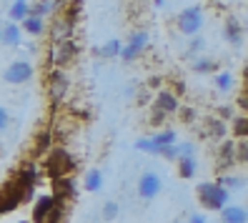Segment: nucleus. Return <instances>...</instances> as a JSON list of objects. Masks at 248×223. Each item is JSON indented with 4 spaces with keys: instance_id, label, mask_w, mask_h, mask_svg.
<instances>
[{
    "instance_id": "nucleus-19",
    "label": "nucleus",
    "mask_w": 248,
    "mask_h": 223,
    "mask_svg": "<svg viewBox=\"0 0 248 223\" xmlns=\"http://www.w3.org/2000/svg\"><path fill=\"white\" fill-rule=\"evenodd\" d=\"M8 16L13 18V23H23L28 16H31V5H28V0H16V3H13L10 5V13H8Z\"/></svg>"
},
{
    "instance_id": "nucleus-2",
    "label": "nucleus",
    "mask_w": 248,
    "mask_h": 223,
    "mask_svg": "<svg viewBox=\"0 0 248 223\" xmlns=\"http://www.w3.org/2000/svg\"><path fill=\"white\" fill-rule=\"evenodd\" d=\"M76 166H78V160L73 158L65 148H53V151L48 153V158H46V173L50 175V178H63V175H70L73 171H76Z\"/></svg>"
},
{
    "instance_id": "nucleus-45",
    "label": "nucleus",
    "mask_w": 248,
    "mask_h": 223,
    "mask_svg": "<svg viewBox=\"0 0 248 223\" xmlns=\"http://www.w3.org/2000/svg\"><path fill=\"white\" fill-rule=\"evenodd\" d=\"M246 213H248V206H246Z\"/></svg>"
},
{
    "instance_id": "nucleus-10",
    "label": "nucleus",
    "mask_w": 248,
    "mask_h": 223,
    "mask_svg": "<svg viewBox=\"0 0 248 223\" xmlns=\"http://www.w3.org/2000/svg\"><path fill=\"white\" fill-rule=\"evenodd\" d=\"M53 196L55 198H63V201H73L78 196V188H76V181L70 175H63V178H53Z\"/></svg>"
},
{
    "instance_id": "nucleus-38",
    "label": "nucleus",
    "mask_w": 248,
    "mask_h": 223,
    "mask_svg": "<svg viewBox=\"0 0 248 223\" xmlns=\"http://www.w3.org/2000/svg\"><path fill=\"white\" fill-rule=\"evenodd\" d=\"M148 85L153 88V91H160V85H163V78H160V76H151V78H148Z\"/></svg>"
},
{
    "instance_id": "nucleus-46",
    "label": "nucleus",
    "mask_w": 248,
    "mask_h": 223,
    "mask_svg": "<svg viewBox=\"0 0 248 223\" xmlns=\"http://www.w3.org/2000/svg\"><path fill=\"white\" fill-rule=\"evenodd\" d=\"M176 223H181V221H176Z\"/></svg>"
},
{
    "instance_id": "nucleus-39",
    "label": "nucleus",
    "mask_w": 248,
    "mask_h": 223,
    "mask_svg": "<svg viewBox=\"0 0 248 223\" xmlns=\"http://www.w3.org/2000/svg\"><path fill=\"white\" fill-rule=\"evenodd\" d=\"M183 93H186L183 80H176V83H173V96H183Z\"/></svg>"
},
{
    "instance_id": "nucleus-25",
    "label": "nucleus",
    "mask_w": 248,
    "mask_h": 223,
    "mask_svg": "<svg viewBox=\"0 0 248 223\" xmlns=\"http://www.w3.org/2000/svg\"><path fill=\"white\" fill-rule=\"evenodd\" d=\"M231 130H233V136H236V138H248V115H236V118H233Z\"/></svg>"
},
{
    "instance_id": "nucleus-37",
    "label": "nucleus",
    "mask_w": 248,
    "mask_h": 223,
    "mask_svg": "<svg viewBox=\"0 0 248 223\" xmlns=\"http://www.w3.org/2000/svg\"><path fill=\"white\" fill-rule=\"evenodd\" d=\"M10 126V113L5 108H0V130H5Z\"/></svg>"
},
{
    "instance_id": "nucleus-13",
    "label": "nucleus",
    "mask_w": 248,
    "mask_h": 223,
    "mask_svg": "<svg viewBox=\"0 0 248 223\" xmlns=\"http://www.w3.org/2000/svg\"><path fill=\"white\" fill-rule=\"evenodd\" d=\"M53 206H55V196H40L38 201H35V206H33V221L35 223H46V218H48V213L53 211Z\"/></svg>"
},
{
    "instance_id": "nucleus-16",
    "label": "nucleus",
    "mask_w": 248,
    "mask_h": 223,
    "mask_svg": "<svg viewBox=\"0 0 248 223\" xmlns=\"http://www.w3.org/2000/svg\"><path fill=\"white\" fill-rule=\"evenodd\" d=\"M221 223H248V213L243 206H226L221 211Z\"/></svg>"
},
{
    "instance_id": "nucleus-34",
    "label": "nucleus",
    "mask_w": 248,
    "mask_h": 223,
    "mask_svg": "<svg viewBox=\"0 0 248 223\" xmlns=\"http://www.w3.org/2000/svg\"><path fill=\"white\" fill-rule=\"evenodd\" d=\"M166 111H160L158 106H153V111H151V126H163V121H166Z\"/></svg>"
},
{
    "instance_id": "nucleus-1",
    "label": "nucleus",
    "mask_w": 248,
    "mask_h": 223,
    "mask_svg": "<svg viewBox=\"0 0 248 223\" xmlns=\"http://www.w3.org/2000/svg\"><path fill=\"white\" fill-rule=\"evenodd\" d=\"M198 201H201V206L206 208V211H223V208L228 206V198H231V191L228 188H223L221 183H201L198 186Z\"/></svg>"
},
{
    "instance_id": "nucleus-41",
    "label": "nucleus",
    "mask_w": 248,
    "mask_h": 223,
    "mask_svg": "<svg viewBox=\"0 0 248 223\" xmlns=\"http://www.w3.org/2000/svg\"><path fill=\"white\" fill-rule=\"evenodd\" d=\"M191 223H208V221L203 218L201 213H191Z\"/></svg>"
},
{
    "instance_id": "nucleus-31",
    "label": "nucleus",
    "mask_w": 248,
    "mask_h": 223,
    "mask_svg": "<svg viewBox=\"0 0 248 223\" xmlns=\"http://www.w3.org/2000/svg\"><path fill=\"white\" fill-rule=\"evenodd\" d=\"M216 85H218V91H231V88H233V76H231V73H218V76H216Z\"/></svg>"
},
{
    "instance_id": "nucleus-27",
    "label": "nucleus",
    "mask_w": 248,
    "mask_h": 223,
    "mask_svg": "<svg viewBox=\"0 0 248 223\" xmlns=\"http://www.w3.org/2000/svg\"><path fill=\"white\" fill-rule=\"evenodd\" d=\"M206 136H211V138H223L226 136V126H223V121L221 118H211L208 121V128H206Z\"/></svg>"
},
{
    "instance_id": "nucleus-4",
    "label": "nucleus",
    "mask_w": 248,
    "mask_h": 223,
    "mask_svg": "<svg viewBox=\"0 0 248 223\" xmlns=\"http://www.w3.org/2000/svg\"><path fill=\"white\" fill-rule=\"evenodd\" d=\"M178 31L188 38H193L201 33V28H203V10L198 5H191V8H186L181 16H178Z\"/></svg>"
},
{
    "instance_id": "nucleus-26",
    "label": "nucleus",
    "mask_w": 248,
    "mask_h": 223,
    "mask_svg": "<svg viewBox=\"0 0 248 223\" xmlns=\"http://www.w3.org/2000/svg\"><path fill=\"white\" fill-rule=\"evenodd\" d=\"M121 50H123V46H121V40H108L103 48H98V55H103V58H115L118 55L121 58Z\"/></svg>"
},
{
    "instance_id": "nucleus-18",
    "label": "nucleus",
    "mask_w": 248,
    "mask_h": 223,
    "mask_svg": "<svg viewBox=\"0 0 248 223\" xmlns=\"http://www.w3.org/2000/svg\"><path fill=\"white\" fill-rule=\"evenodd\" d=\"M23 31H25L28 35L38 38V35L46 33V23H43V18H38V16H28V18L23 20Z\"/></svg>"
},
{
    "instance_id": "nucleus-9",
    "label": "nucleus",
    "mask_w": 248,
    "mask_h": 223,
    "mask_svg": "<svg viewBox=\"0 0 248 223\" xmlns=\"http://www.w3.org/2000/svg\"><path fill=\"white\" fill-rule=\"evenodd\" d=\"M160 193V178H158V173H153V171H145L140 178H138V196L143 198V201H151V198H155Z\"/></svg>"
},
{
    "instance_id": "nucleus-35",
    "label": "nucleus",
    "mask_w": 248,
    "mask_h": 223,
    "mask_svg": "<svg viewBox=\"0 0 248 223\" xmlns=\"http://www.w3.org/2000/svg\"><path fill=\"white\" fill-rule=\"evenodd\" d=\"M178 115H181L183 123H193V121H196V111H193V108H181Z\"/></svg>"
},
{
    "instance_id": "nucleus-12",
    "label": "nucleus",
    "mask_w": 248,
    "mask_h": 223,
    "mask_svg": "<svg viewBox=\"0 0 248 223\" xmlns=\"http://www.w3.org/2000/svg\"><path fill=\"white\" fill-rule=\"evenodd\" d=\"M16 178L25 186V188H35V183L40 181V168L38 163H25V166L16 173Z\"/></svg>"
},
{
    "instance_id": "nucleus-6",
    "label": "nucleus",
    "mask_w": 248,
    "mask_h": 223,
    "mask_svg": "<svg viewBox=\"0 0 248 223\" xmlns=\"http://www.w3.org/2000/svg\"><path fill=\"white\" fill-rule=\"evenodd\" d=\"M68 88H70V80L63 73V68H53L48 73V93L53 98V106H58V100L68 93Z\"/></svg>"
},
{
    "instance_id": "nucleus-17",
    "label": "nucleus",
    "mask_w": 248,
    "mask_h": 223,
    "mask_svg": "<svg viewBox=\"0 0 248 223\" xmlns=\"http://www.w3.org/2000/svg\"><path fill=\"white\" fill-rule=\"evenodd\" d=\"M20 40H23V31H20V25H18V23H8V25H3V46H8V48H18V46H20Z\"/></svg>"
},
{
    "instance_id": "nucleus-11",
    "label": "nucleus",
    "mask_w": 248,
    "mask_h": 223,
    "mask_svg": "<svg viewBox=\"0 0 248 223\" xmlns=\"http://www.w3.org/2000/svg\"><path fill=\"white\" fill-rule=\"evenodd\" d=\"M73 33H76V23H70V20H65V18L58 16L55 23H53V28H50V38H53V43H58V40H70Z\"/></svg>"
},
{
    "instance_id": "nucleus-40",
    "label": "nucleus",
    "mask_w": 248,
    "mask_h": 223,
    "mask_svg": "<svg viewBox=\"0 0 248 223\" xmlns=\"http://www.w3.org/2000/svg\"><path fill=\"white\" fill-rule=\"evenodd\" d=\"M218 115H221V121H223V118H231L233 115V111L228 106H223V108H218Z\"/></svg>"
},
{
    "instance_id": "nucleus-44",
    "label": "nucleus",
    "mask_w": 248,
    "mask_h": 223,
    "mask_svg": "<svg viewBox=\"0 0 248 223\" xmlns=\"http://www.w3.org/2000/svg\"><path fill=\"white\" fill-rule=\"evenodd\" d=\"M0 43H3V25H0Z\"/></svg>"
},
{
    "instance_id": "nucleus-7",
    "label": "nucleus",
    "mask_w": 248,
    "mask_h": 223,
    "mask_svg": "<svg viewBox=\"0 0 248 223\" xmlns=\"http://www.w3.org/2000/svg\"><path fill=\"white\" fill-rule=\"evenodd\" d=\"M33 73H35V68L28 63V61H16V63L8 65V70L3 73V78H5V83L20 85V83H28V80H31Z\"/></svg>"
},
{
    "instance_id": "nucleus-42",
    "label": "nucleus",
    "mask_w": 248,
    "mask_h": 223,
    "mask_svg": "<svg viewBox=\"0 0 248 223\" xmlns=\"http://www.w3.org/2000/svg\"><path fill=\"white\" fill-rule=\"evenodd\" d=\"M243 80H246V91H243V93H246V96H248V68H246V70H243Z\"/></svg>"
},
{
    "instance_id": "nucleus-14",
    "label": "nucleus",
    "mask_w": 248,
    "mask_h": 223,
    "mask_svg": "<svg viewBox=\"0 0 248 223\" xmlns=\"http://www.w3.org/2000/svg\"><path fill=\"white\" fill-rule=\"evenodd\" d=\"M216 160H218V168H221V171L231 168L233 163H236V143L226 141V143H223L221 148H218V153H216Z\"/></svg>"
},
{
    "instance_id": "nucleus-33",
    "label": "nucleus",
    "mask_w": 248,
    "mask_h": 223,
    "mask_svg": "<svg viewBox=\"0 0 248 223\" xmlns=\"http://www.w3.org/2000/svg\"><path fill=\"white\" fill-rule=\"evenodd\" d=\"M115 216H118V203H115V201H106V206H103V218H106V221H113Z\"/></svg>"
},
{
    "instance_id": "nucleus-21",
    "label": "nucleus",
    "mask_w": 248,
    "mask_h": 223,
    "mask_svg": "<svg viewBox=\"0 0 248 223\" xmlns=\"http://www.w3.org/2000/svg\"><path fill=\"white\" fill-rule=\"evenodd\" d=\"M53 136H55V133H50V130L38 133V138H35V156L50 153V151H53Z\"/></svg>"
},
{
    "instance_id": "nucleus-43",
    "label": "nucleus",
    "mask_w": 248,
    "mask_h": 223,
    "mask_svg": "<svg viewBox=\"0 0 248 223\" xmlns=\"http://www.w3.org/2000/svg\"><path fill=\"white\" fill-rule=\"evenodd\" d=\"M153 3H155V8H160V5H163V3H166V0H153Z\"/></svg>"
},
{
    "instance_id": "nucleus-36",
    "label": "nucleus",
    "mask_w": 248,
    "mask_h": 223,
    "mask_svg": "<svg viewBox=\"0 0 248 223\" xmlns=\"http://www.w3.org/2000/svg\"><path fill=\"white\" fill-rule=\"evenodd\" d=\"M188 50H191V53H201V50H203V38H201V35H193V38H191V46H188Z\"/></svg>"
},
{
    "instance_id": "nucleus-30",
    "label": "nucleus",
    "mask_w": 248,
    "mask_h": 223,
    "mask_svg": "<svg viewBox=\"0 0 248 223\" xmlns=\"http://www.w3.org/2000/svg\"><path fill=\"white\" fill-rule=\"evenodd\" d=\"M236 163L248 166V138H238L236 143Z\"/></svg>"
},
{
    "instance_id": "nucleus-5",
    "label": "nucleus",
    "mask_w": 248,
    "mask_h": 223,
    "mask_svg": "<svg viewBox=\"0 0 248 223\" xmlns=\"http://www.w3.org/2000/svg\"><path fill=\"white\" fill-rule=\"evenodd\" d=\"M173 143H176V130H160V133H155V136H151V138H138L136 148L138 151H145V153H155L158 148L173 145Z\"/></svg>"
},
{
    "instance_id": "nucleus-29",
    "label": "nucleus",
    "mask_w": 248,
    "mask_h": 223,
    "mask_svg": "<svg viewBox=\"0 0 248 223\" xmlns=\"http://www.w3.org/2000/svg\"><path fill=\"white\" fill-rule=\"evenodd\" d=\"M53 10V0H38V3L31 8V16H38V18H46L48 13Z\"/></svg>"
},
{
    "instance_id": "nucleus-3",
    "label": "nucleus",
    "mask_w": 248,
    "mask_h": 223,
    "mask_svg": "<svg viewBox=\"0 0 248 223\" xmlns=\"http://www.w3.org/2000/svg\"><path fill=\"white\" fill-rule=\"evenodd\" d=\"M78 43L76 40H58V43H53L50 46V55H48V61H50V65L53 68H65V65H70L73 61H76V55H78Z\"/></svg>"
},
{
    "instance_id": "nucleus-23",
    "label": "nucleus",
    "mask_w": 248,
    "mask_h": 223,
    "mask_svg": "<svg viewBox=\"0 0 248 223\" xmlns=\"http://www.w3.org/2000/svg\"><path fill=\"white\" fill-rule=\"evenodd\" d=\"M58 16L65 18V20H70V23H78V18H80V0H68L65 8L58 13Z\"/></svg>"
},
{
    "instance_id": "nucleus-20",
    "label": "nucleus",
    "mask_w": 248,
    "mask_h": 223,
    "mask_svg": "<svg viewBox=\"0 0 248 223\" xmlns=\"http://www.w3.org/2000/svg\"><path fill=\"white\" fill-rule=\"evenodd\" d=\"M85 191L88 193H98L100 188H103V173H100L98 168H93V171H88L85 173Z\"/></svg>"
},
{
    "instance_id": "nucleus-24",
    "label": "nucleus",
    "mask_w": 248,
    "mask_h": 223,
    "mask_svg": "<svg viewBox=\"0 0 248 223\" xmlns=\"http://www.w3.org/2000/svg\"><path fill=\"white\" fill-rule=\"evenodd\" d=\"M178 173L183 178H193L196 175V158L193 156H181L178 158Z\"/></svg>"
},
{
    "instance_id": "nucleus-28",
    "label": "nucleus",
    "mask_w": 248,
    "mask_h": 223,
    "mask_svg": "<svg viewBox=\"0 0 248 223\" xmlns=\"http://www.w3.org/2000/svg\"><path fill=\"white\" fill-rule=\"evenodd\" d=\"M218 183H221L223 188H228V191H238V188L246 186V181L238 178V175H221V178H218Z\"/></svg>"
},
{
    "instance_id": "nucleus-8",
    "label": "nucleus",
    "mask_w": 248,
    "mask_h": 223,
    "mask_svg": "<svg viewBox=\"0 0 248 223\" xmlns=\"http://www.w3.org/2000/svg\"><path fill=\"white\" fill-rule=\"evenodd\" d=\"M145 46H148V33H145V31H136L133 35H130V40L123 46V50H121V61L130 63L136 55H140V53L145 50Z\"/></svg>"
},
{
    "instance_id": "nucleus-22",
    "label": "nucleus",
    "mask_w": 248,
    "mask_h": 223,
    "mask_svg": "<svg viewBox=\"0 0 248 223\" xmlns=\"http://www.w3.org/2000/svg\"><path fill=\"white\" fill-rule=\"evenodd\" d=\"M223 35H226V40L231 43V46H238L241 43V25H238L236 18H228V23L223 28Z\"/></svg>"
},
{
    "instance_id": "nucleus-32",
    "label": "nucleus",
    "mask_w": 248,
    "mask_h": 223,
    "mask_svg": "<svg viewBox=\"0 0 248 223\" xmlns=\"http://www.w3.org/2000/svg\"><path fill=\"white\" fill-rule=\"evenodd\" d=\"M193 70L196 73H213L216 70V63L208 61V58H198V61L193 63Z\"/></svg>"
},
{
    "instance_id": "nucleus-15",
    "label": "nucleus",
    "mask_w": 248,
    "mask_h": 223,
    "mask_svg": "<svg viewBox=\"0 0 248 223\" xmlns=\"http://www.w3.org/2000/svg\"><path fill=\"white\" fill-rule=\"evenodd\" d=\"M155 106L166 113H178L181 111V103H178V96H173L170 91H158L155 96Z\"/></svg>"
}]
</instances>
